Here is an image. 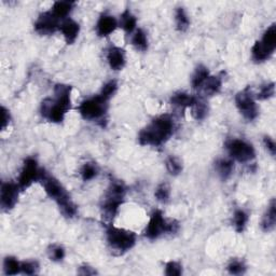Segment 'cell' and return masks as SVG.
Segmentation results:
<instances>
[{
    "label": "cell",
    "instance_id": "24",
    "mask_svg": "<svg viewBox=\"0 0 276 276\" xmlns=\"http://www.w3.org/2000/svg\"><path fill=\"white\" fill-rule=\"evenodd\" d=\"M210 77V72L209 68L205 67L204 65H199L196 67L195 72L192 76L191 79V84L193 88H201L204 82L206 81V79Z\"/></svg>",
    "mask_w": 276,
    "mask_h": 276
},
{
    "label": "cell",
    "instance_id": "41",
    "mask_svg": "<svg viewBox=\"0 0 276 276\" xmlns=\"http://www.w3.org/2000/svg\"><path fill=\"white\" fill-rule=\"evenodd\" d=\"M78 274L80 275H95L97 274L96 270L92 267H90V265H81V267H79V270H78Z\"/></svg>",
    "mask_w": 276,
    "mask_h": 276
},
{
    "label": "cell",
    "instance_id": "13",
    "mask_svg": "<svg viewBox=\"0 0 276 276\" xmlns=\"http://www.w3.org/2000/svg\"><path fill=\"white\" fill-rule=\"evenodd\" d=\"M60 31L64 36L66 43L73 44L77 40L79 33H80V26L73 18L68 17L61 23Z\"/></svg>",
    "mask_w": 276,
    "mask_h": 276
},
{
    "label": "cell",
    "instance_id": "22",
    "mask_svg": "<svg viewBox=\"0 0 276 276\" xmlns=\"http://www.w3.org/2000/svg\"><path fill=\"white\" fill-rule=\"evenodd\" d=\"M191 110V114L194 118L195 120L202 121L207 117V113H209V106H207L206 102L200 97L195 98V102L193 105L189 108Z\"/></svg>",
    "mask_w": 276,
    "mask_h": 276
},
{
    "label": "cell",
    "instance_id": "3",
    "mask_svg": "<svg viewBox=\"0 0 276 276\" xmlns=\"http://www.w3.org/2000/svg\"><path fill=\"white\" fill-rule=\"evenodd\" d=\"M39 182H41L49 198L56 202L62 215L69 219L74 218L78 213V206L73 202L71 195L68 194L63 185L55 177L49 175L47 172H44L41 180Z\"/></svg>",
    "mask_w": 276,
    "mask_h": 276
},
{
    "label": "cell",
    "instance_id": "36",
    "mask_svg": "<svg viewBox=\"0 0 276 276\" xmlns=\"http://www.w3.org/2000/svg\"><path fill=\"white\" fill-rule=\"evenodd\" d=\"M118 90V83L116 80H110V81H108L102 88V91H101V95L103 97H105L106 100L108 101H110L111 98L113 97V95L116 94Z\"/></svg>",
    "mask_w": 276,
    "mask_h": 276
},
{
    "label": "cell",
    "instance_id": "20",
    "mask_svg": "<svg viewBox=\"0 0 276 276\" xmlns=\"http://www.w3.org/2000/svg\"><path fill=\"white\" fill-rule=\"evenodd\" d=\"M75 7V3L73 2H56L51 8L52 13L63 22L64 19L68 18V15L71 14Z\"/></svg>",
    "mask_w": 276,
    "mask_h": 276
},
{
    "label": "cell",
    "instance_id": "40",
    "mask_svg": "<svg viewBox=\"0 0 276 276\" xmlns=\"http://www.w3.org/2000/svg\"><path fill=\"white\" fill-rule=\"evenodd\" d=\"M11 121V114L6 107H2V131H5L7 126H9V123Z\"/></svg>",
    "mask_w": 276,
    "mask_h": 276
},
{
    "label": "cell",
    "instance_id": "34",
    "mask_svg": "<svg viewBox=\"0 0 276 276\" xmlns=\"http://www.w3.org/2000/svg\"><path fill=\"white\" fill-rule=\"evenodd\" d=\"M65 249L60 245H52L48 250L49 258L54 262H61L65 258Z\"/></svg>",
    "mask_w": 276,
    "mask_h": 276
},
{
    "label": "cell",
    "instance_id": "2",
    "mask_svg": "<svg viewBox=\"0 0 276 276\" xmlns=\"http://www.w3.org/2000/svg\"><path fill=\"white\" fill-rule=\"evenodd\" d=\"M175 122L169 113L156 117L138 134V143L142 146L159 147L173 136Z\"/></svg>",
    "mask_w": 276,
    "mask_h": 276
},
{
    "label": "cell",
    "instance_id": "11",
    "mask_svg": "<svg viewBox=\"0 0 276 276\" xmlns=\"http://www.w3.org/2000/svg\"><path fill=\"white\" fill-rule=\"evenodd\" d=\"M61 21L58 19L50 10V11H45L38 16L37 21L34 25L35 32L41 36L52 35L56 31H60Z\"/></svg>",
    "mask_w": 276,
    "mask_h": 276
},
{
    "label": "cell",
    "instance_id": "32",
    "mask_svg": "<svg viewBox=\"0 0 276 276\" xmlns=\"http://www.w3.org/2000/svg\"><path fill=\"white\" fill-rule=\"evenodd\" d=\"M165 165H166V170L169 171V173L173 176H178L182 172V164L180 160L174 155L167 157Z\"/></svg>",
    "mask_w": 276,
    "mask_h": 276
},
{
    "label": "cell",
    "instance_id": "29",
    "mask_svg": "<svg viewBox=\"0 0 276 276\" xmlns=\"http://www.w3.org/2000/svg\"><path fill=\"white\" fill-rule=\"evenodd\" d=\"M4 272L6 275H16L21 273V262L14 257H6L4 261Z\"/></svg>",
    "mask_w": 276,
    "mask_h": 276
},
{
    "label": "cell",
    "instance_id": "1",
    "mask_svg": "<svg viewBox=\"0 0 276 276\" xmlns=\"http://www.w3.org/2000/svg\"><path fill=\"white\" fill-rule=\"evenodd\" d=\"M73 87L68 84L58 83L54 86V98L48 97L42 101L40 112L44 119L53 123L64 121L66 113L72 107Z\"/></svg>",
    "mask_w": 276,
    "mask_h": 276
},
{
    "label": "cell",
    "instance_id": "8",
    "mask_svg": "<svg viewBox=\"0 0 276 276\" xmlns=\"http://www.w3.org/2000/svg\"><path fill=\"white\" fill-rule=\"evenodd\" d=\"M235 105L244 119L247 121H254L258 118L259 108L256 103V98L250 86L245 87L244 90L235 95Z\"/></svg>",
    "mask_w": 276,
    "mask_h": 276
},
{
    "label": "cell",
    "instance_id": "17",
    "mask_svg": "<svg viewBox=\"0 0 276 276\" xmlns=\"http://www.w3.org/2000/svg\"><path fill=\"white\" fill-rule=\"evenodd\" d=\"M274 54V51L265 47L261 41H256L251 48V57L256 63H263L268 61Z\"/></svg>",
    "mask_w": 276,
    "mask_h": 276
},
{
    "label": "cell",
    "instance_id": "15",
    "mask_svg": "<svg viewBox=\"0 0 276 276\" xmlns=\"http://www.w3.org/2000/svg\"><path fill=\"white\" fill-rule=\"evenodd\" d=\"M107 62L112 71H121L125 66V52L119 47H112L108 50Z\"/></svg>",
    "mask_w": 276,
    "mask_h": 276
},
{
    "label": "cell",
    "instance_id": "12",
    "mask_svg": "<svg viewBox=\"0 0 276 276\" xmlns=\"http://www.w3.org/2000/svg\"><path fill=\"white\" fill-rule=\"evenodd\" d=\"M19 188L17 183L14 182H3L0 189V205L6 212L12 210L17 203Z\"/></svg>",
    "mask_w": 276,
    "mask_h": 276
},
{
    "label": "cell",
    "instance_id": "7",
    "mask_svg": "<svg viewBox=\"0 0 276 276\" xmlns=\"http://www.w3.org/2000/svg\"><path fill=\"white\" fill-rule=\"evenodd\" d=\"M108 103L109 101L106 100L101 94H98L83 101L78 107V110L84 120L98 121L106 116L108 106H109Z\"/></svg>",
    "mask_w": 276,
    "mask_h": 276
},
{
    "label": "cell",
    "instance_id": "26",
    "mask_svg": "<svg viewBox=\"0 0 276 276\" xmlns=\"http://www.w3.org/2000/svg\"><path fill=\"white\" fill-rule=\"evenodd\" d=\"M248 214L246 213L243 210H236L233 215V225L234 229L238 233L244 232L246 225H247L248 222Z\"/></svg>",
    "mask_w": 276,
    "mask_h": 276
},
{
    "label": "cell",
    "instance_id": "28",
    "mask_svg": "<svg viewBox=\"0 0 276 276\" xmlns=\"http://www.w3.org/2000/svg\"><path fill=\"white\" fill-rule=\"evenodd\" d=\"M265 47H268L271 50L275 51L276 49V25L273 23L268 27L267 31L264 32L262 39L260 40Z\"/></svg>",
    "mask_w": 276,
    "mask_h": 276
},
{
    "label": "cell",
    "instance_id": "27",
    "mask_svg": "<svg viewBox=\"0 0 276 276\" xmlns=\"http://www.w3.org/2000/svg\"><path fill=\"white\" fill-rule=\"evenodd\" d=\"M132 44L136 50L145 52L148 49V38L142 28H138L134 32L132 37Z\"/></svg>",
    "mask_w": 276,
    "mask_h": 276
},
{
    "label": "cell",
    "instance_id": "38",
    "mask_svg": "<svg viewBox=\"0 0 276 276\" xmlns=\"http://www.w3.org/2000/svg\"><path fill=\"white\" fill-rule=\"evenodd\" d=\"M39 270V264L37 261H23L21 262V273L26 275H34Z\"/></svg>",
    "mask_w": 276,
    "mask_h": 276
},
{
    "label": "cell",
    "instance_id": "35",
    "mask_svg": "<svg viewBox=\"0 0 276 276\" xmlns=\"http://www.w3.org/2000/svg\"><path fill=\"white\" fill-rule=\"evenodd\" d=\"M226 270H228V272L232 275H240V274L245 273L246 265L244 264L243 261L239 259H232L229 262L228 267H226Z\"/></svg>",
    "mask_w": 276,
    "mask_h": 276
},
{
    "label": "cell",
    "instance_id": "10",
    "mask_svg": "<svg viewBox=\"0 0 276 276\" xmlns=\"http://www.w3.org/2000/svg\"><path fill=\"white\" fill-rule=\"evenodd\" d=\"M225 149L232 160L240 163L249 162L255 159L256 155L252 145L243 140H239V138H232V140L226 141Z\"/></svg>",
    "mask_w": 276,
    "mask_h": 276
},
{
    "label": "cell",
    "instance_id": "9",
    "mask_svg": "<svg viewBox=\"0 0 276 276\" xmlns=\"http://www.w3.org/2000/svg\"><path fill=\"white\" fill-rule=\"evenodd\" d=\"M44 172L45 171L43 169L39 167L35 157H27L18 176V187L22 191L28 189L34 182H39L41 180Z\"/></svg>",
    "mask_w": 276,
    "mask_h": 276
},
{
    "label": "cell",
    "instance_id": "31",
    "mask_svg": "<svg viewBox=\"0 0 276 276\" xmlns=\"http://www.w3.org/2000/svg\"><path fill=\"white\" fill-rule=\"evenodd\" d=\"M154 196L156 201H159L160 203L164 204L169 202L171 198V188L169 183L162 182L157 186V188L155 189V192H154Z\"/></svg>",
    "mask_w": 276,
    "mask_h": 276
},
{
    "label": "cell",
    "instance_id": "5",
    "mask_svg": "<svg viewBox=\"0 0 276 276\" xmlns=\"http://www.w3.org/2000/svg\"><path fill=\"white\" fill-rule=\"evenodd\" d=\"M106 235L108 245L117 256H121L131 250L136 244V234L133 231L116 228L111 224L108 225Z\"/></svg>",
    "mask_w": 276,
    "mask_h": 276
},
{
    "label": "cell",
    "instance_id": "16",
    "mask_svg": "<svg viewBox=\"0 0 276 276\" xmlns=\"http://www.w3.org/2000/svg\"><path fill=\"white\" fill-rule=\"evenodd\" d=\"M276 204H275V200L272 199L267 211H265L261 222H260V228L263 232H272L275 229L276 225Z\"/></svg>",
    "mask_w": 276,
    "mask_h": 276
},
{
    "label": "cell",
    "instance_id": "18",
    "mask_svg": "<svg viewBox=\"0 0 276 276\" xmlns=\"http://www.w3.org/2000/svg\"><path fill=\"white\" fill-rule=\"evenodd\" d=\"M222 86V78L220 76H210L202 85V90L205 96H214L218 94Z\"/></svg>",
    "mask_w": 276,
    "mask_h": 276
},
{
    "label": "cell",
    "instance_id": "6",
    "mask_svg": "<svg viewBox=\"0 0 276 276\" xmlns=\"http://www.w3.org/2000/svg\"><path fill=\"white\" fill-rule=\"evenodd\" d=\"M179 229V223L176 220H166L161 211H154L147 224L145 235L149 240H156L163 234L176 233Z\"/></svg>",
    "mask_w": 276,
    "mask_h": 276
},
{
    "label": "cell",
    "instance_id": "25",
    "mask_svg": "<svg viewBox=\"0 0 276 276\" xmlns=\"http://www.w3.org/2000/svg\"><path fill=\"white\" fill-rule=\"evenodd\" d=\"M175 22H176V28L178 32L185 33L188 31L190 26V19L187 15L183 8H177L175 13Z\"/></svg>",
    "mask_w": 276,
    "mask_h": 276
},
{
    "label": "cell",
    "instance_id": "37",
    "mask_svg": "<svg viewBox=\"0 0 276 276\" xmlns=\"http://www.w3.org/2000/svg\"><path fill=\"white\" fill-rule=\"evenodd\" d=\"M165 274L167 276H180L182 274L181 264L176 261H170L165 265Z\"/></svg>",
    "mask_w": 276,
    "mask_h": 276
},
{
    "label": "cell",
    "instance_id": "23",
    "mask_svg": "<svg viewBox=\"0 0 276 276\" xmlns=\"http://www.w3.org/2000/svg\"><path fill=\"white\" fill-rule=\"evenodd\" d=\"M120 26L123 28V31L127 34H132L136 31L137 19L135 15L130 11V10H125V11L120 16Z\"/></svg>",
    "mask_w": 276,
    "mask_h": 276
},
{
    "label": "cell",
    "instance_id": "21",
    "mask_svg": "<svg viewBox=\"0 0 276 276\" xmlns=\"http://www.w3.org/2000/svg\"><path fill=\"white\" fill-rule=\"evenodd\" d=\"M196 96L190 95L186 92H178L175 93L171 97V104L175 107H178L180 109H187V108H190L193 103L195 102Z\"/></svg>",
    "mask_w": 276,
    "mask_h": 276
},
{
    "label": "cell",
    "instance_id": "30",
    "mask_svg": "<svg viewBox=\"0 0 276 276\" xmlns=\"http://www.w3.org/2000/svg\"><path fill=\"white\" fill-rule=\"evenodd\" d=\"M98 174V167L95 163L86 162L82 165L80 170V176L83 181H90L94 179Z\"/></svg>",
    "mask_w": 276,
    "mask_h": 276
},
{
    "label": "cell",
    "instance_id": "19",
    "mask_svg": "<svg viewBox=\"0 0 276 276\" xmlns=\"http://www.w3.org/2000/svg\"><path fill=\"white\" fill-rule=\"evenodd\" d=\"M215 170L220 178L223 181H225L230 178L232 173H233L234 163L232 160L219 159V160H217L215 163Z\"/></svg>",
    "mask_w": 276,
    "mask_h": 276
},
{
    "label": "cell",
    "instance_id": "4",
    "mask_svg": "<svg viewBox=\"0 0 276 276\" xmlns=\"http://www.w3.org/2000/svg\"><path fill=\"white\" fill-rule=\"evenodd\" d=\"M125 192L124 185L119 181L111 182L108 188L102 204V217L108 225L114 219L119 207L123 204Z\"/></svg>",
    "mask_w": 276,
    "mask_h": 276
},
{
    "label": "cell",
    "instance_id": "39",
    "mask_svg": "<svg viewBox=\"0 0 276 276\" xmlns=\"http://www.w3.org/2000/svg\"><path fill=\"white\" fill-rule=\"evenodd\" d=\"M263 145L265 148H267V150L271 153V155L274 156L276 153V144H275L273 138H271L270 136H264L263 137Z\"/></svg>",
    "mask_w": 276,
    "mask_h": 276
},
{
    "label": "cell",
    "instance_id": "33",
    "mask_svg": "<svg viewBox=\"0 0 276 276\" xmlns=\"http://www.w3.org/2000/svg\"><path fill=\"white\" fill-rule=\"evenodd\" d=\"M274 94H275V83L270 82L260 87V91L255 95V98L259 101H267L272 98Z\"/></svg>",
    "mask_w": 276,
    "mask_h": 276
},
{
    "label": "cell",
    "instance_id": "14",
    "mask_svg": "<svg viewBox=\"0 0 276 276\" xmlns=\"http://www.w3.org/2000/svg\"><path fill=\"white\" fill-rule=\"evenodd\" d=\"M118 27V21L114 16L103 14L96 23V33L100 37H107L111 35Z\"/></svg>",
    "mask_w": 276,
    "mask_h": 276
}]
</instances>
